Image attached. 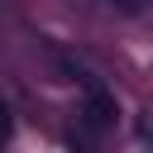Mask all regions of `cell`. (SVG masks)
I'll use <instances>...</instances> for the list:
<instances>
[{"mask_svg":"<svg viewBox=\"0 0 153 153\" xmlns=\"http://www.w3.org/2000/svg\"><path fill=\"white\" fill-rule=\"evenodd\" d=\"M81 115H86L91 129H110V124H115V100L91 81V86H86V110H81Z\"/></svg>","mask_w":153,"mask_h":153,"instance_id":"1","label":"cell"},{"mask_svg":"<svg viewBox=\"0 0 153 153\" xmlns=\"http://www.w3.org/2000/svg\"><path fill=\"white\" fill-rule=\"evenodd\" d=\"M110 10H120V14H143L148 10V0H105Z\"/></svg>","mask_w":153,"mask_h":153,"instance_id":"2","label":"cell"}]
</instances>
